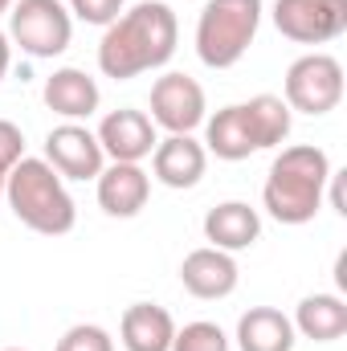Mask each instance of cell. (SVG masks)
Wrapping results in <instances>:
<instances>
[{
    "mask_svg": "<svg viewBox=\"0 0 347 351\" xmlns=\"http://www.w3.org/2000/svg\"><path fill=\"white\" fill-rule=\"evenodd\" d=\"M327 180H331V160L315 143H294L282 147L270 164L261 204L278 225H311L327 200Z\"/></svg>",
    "mask_w": 347,
    "mask_h": 351,
    "instance_id": "7a4b0ae2",
    "label": "cell"
},
{
    "mask_svg": "<svg viewBox=\"0 0 347 351\" xmlns=\"http://www.w3.org/2000/svg\"><path fill=\"white\" fill-rule=\"evenodd\" d=\"M4 176H8V172H0V200H4Z\"/></svg>",
    "mask_w": 347,
    "mask_h": 351,
    "instance_id": "4316f807",
    "label": "cell"
},
{
    "mask_svg": "<svg viewBox=\"0 0 347 351\" xmlns=\"http://www.w3.org/2000/svg\"><path fill=\"white\" fill-rule=\"evenodd\" d=\"M204 152L225 160V164H241L250 160L258 147V135L250 127V114H246V102H233V106H221L217 114L204 119Z\"/></svg>",
    "mask_w": 347,
    "mask_h": 351,
    "instance_id": "9a60e30c",
    "label": "cell"
},
{
    "mask_svg": "<svg viewBox=\"0 0 347 351\" xmlns=\"http://www.w3.org/2000/svg\"><path fill=\"white\" fill-rule=\"evenodd\" d=\"M180 282L192 298L200 302H217V298H229L241 282V269L237 258L225 254V250H213V245H200L192 250L184 262H180Z\"/></svg>",
    "mask_w": 347,
    "mask_h": 351,
    "instance_id": "8fae6325",
    "label": "cell"
},
{
    "mask_svg": "<svg viewBox=\"0 0 347 351\" xmlns=\"http://www.w3.org/2000/svg\"><path fill=\"white\" fill-rule=\"evenodd\" d=\"M261 0H204L196 16V58L208 70H233L261 29Z\"/></svg>",
    "mask_w": 347,
    "mask_h": 351,
    "instance_id": "277c9868",
    "label": "cell"
},
{
    "mask_svg": "<svg viewBox=\"0 0 347 351\" xmlns=\"http://www.w3.org/2000/svg\"><path fill=\"white\" fill-rule=\"evenodd\" d=\"M98 208L106 217L131 221L147 208L152 196V172H143V164H106L98 172Z\"/></svg>",
    "mask_w": 347,
    "mask_h": 351,
    "instance_id": "7c38bea8",
    "label": "cell"
},
{
    "mask_svg": "<svg viewBox=\"0 0 347 351\" xmlns=\"http://www.w3.org/2000/svg\"><path fill=\"white\" fill-rule=\"evenodd\" d=\"M53 351H115V339H110V331L98 327V323H74V327L58 339Z\"/></svg>",
    "mask_w": 347,
    "mask_h": 351,
    "instance_id": "7402d4cb",
    "label": "cell"
},
{
    "mask_svg": "<svg viewBox=\"0 0 347 351\" xmlns=\"http://www.w3.org/2000/svg\"><path fill=\"white\" fill-rule=\"evenodd\" d=\"M8 66H12V41H8V33L0 29V82H4V74H8Z\"/></svg>",
    "mask_w": 347,
    "mask_h": 351,
    "instance_id": "d4e9b609",
    "label": "cell"
},
{
    "mask_svg": "<svg viewBox=\"0 0 347 351\" xmlns=\"http://www.w3.org/2000/svg\"><path fill=\"white\" fill-rule=\"evenodd\" d=\"M246 114H250V127H254V135H258L261 152L286 143L290 123H294V110H290L278 94H254V98L246 102Z\"/></svg>",
    "mask_w": 347,
    "mask_h": 351,
    "instance_id": "ffe728a7",
    "label": "cell"
},
{
    "mask_svg": "<svg viewBox=\"0 0 347 351\" xmlns=\"http://www.w3.org/2000/svg\"><path fill=\"white\" fill-rule=\"evenodd\" d=\"M180 41V21H176L172 4L164 0H139L131 8H123L98 41V70L102 78L115 82H131L139 74L164 70L176 53Z\"/></svg>",
    "mask_w": 347,
    "mask_h": 351,
    "instance_id": "6da1fadb",
    "label": "cell"
},
{
    "mask_svg": "<svg viewBox=\"0 0 347 351\" xmlns=\"http://www.w3.org/2000/svg\"><path fill=\"white\" fill-rule=\"evenodd\" d=\"M62 180H98L106 168V156L98 147V135L86 123H62L45 135V156H41Z\"/></svg>",
    "mask_w": 347,
    "mask_h": 351,
    "instance_id": "30bf717a",
    "label": "cell"
},
{
    "mask_svg": "<svg viewBox=\"0 0 347 351\" xmlns=\"http://www.w3.org/2000/svg\"><path fill=\"white\" fill-rule=\"evenodd\" d=\"M156 127H164L168 135H192L196 127H204L208 119V102H204V86L192 74L168 70L164 78L152 82V114Z\"/></svg>",
    "mask_w": 347,
    "mask_h": 351,
    "instance_id": "ba28073f",
    "label": "cell"
},
{
    "mask_svg": "<svg viewBox=\"0 0 347 351\" xmlns=\"http://www.w3.org/2000/svg\"><path fill=\"white\" fill-rule=\"evenodd\" d=\"M294 323L278 306H250L237 319V348L241 351H294Z\"/></svg>",
    "mask_w": 347,
    "mask_h": 351,
    "instance_id": "d6986e66",
    "label": "cell"
},
{
    "mask_svg": "<svg viewBox=\"0 0 347 351\" xmlns=\"http://www.w3.org/2000/svg\"><path fill=\"white\" fill-rule=\"evenodd\" d=\"M282 102L298 114H331L339 102H344V66L339 58L315 49V53H302L290 62L286 70V82H282Z\"/></svg>",
    "mask_w": 347,
    "mask_h": 351,
    "instance_id": "8992f818",
    "label": "cell"
},
{
    "mask_svg": "<svg viewBox=\"0 0 347 351\" xmlns=\"http://www.w3.org/2000/svg\"><path fill=\"white\" fill-rule=\"evenodd\" d=\"M290 323H294V335L311 343H335L347 335V302L339 294H307Z\"/></svg>",
    "mask_w": 347,
    "mask_h": 351,
    "instance_id": "ac0fdd59",
    "label": "cell"
},
{
    "mask_svg": "<svg viewBox=\"0 0 347 351\" xmlns=\"http://www.w3.org/2000/svg\"><path fill=\"white\" fill-rule=\"evenodd\" d=\"M66 8H70L74 21H86V25L106 29V25L127 8V0H66Z\"/></svg>",
    "mask_w": 347,
    "mask_h": 351,
    "instance_id": "603a6c76",
    "label": "cell"
},
{
    "mask_svg": "<svg viewBox=\"0 0 347 351\" xmlns=\"http://www.w3.org/2000/svg\"><path fill=\"white\" fill-rule=\"evenodd\" d=\"M258 237H261V213L246 200H225V204L204 213V241L213 250L241 254V250L258 245Z\"/></svg>",
    "mask_w": 347,
    "mask_h": 351,
    "instance_id": "2e32d148",
    "label": "cell"
},
{
    "mask_svg": "<svg viewBox=\"0 0 347 351\" xmlns=\"http://www.w3.org/2000/svg\"><path fill=\"white\" fill-rule=\"evenodd\" d=\"M8 8H12V0H0V16H4V12H8Z\"/></svg>",
    "mask_w": 347,
    "mask_h": 351,
    "instance_id": "484cf974",
    "label": "cell"
},
{
    "mask_svg": "<svg viewBox=\"0 0 347 351\" xmlns=\"http://www.w3.org/2000/svg\"><path fill=\"white\" fill-rule=\"evenodd\" d=\"M4 204L12 208V217L41 233V237H62L78 225V204L66 188V180L53 172L41 156H25L16 160L4 176Z\"/></svg>",
    "mask_w": 347,
    "mask_h": 351,
    "instance_id": "3957f363",
    "label": "cell"
},
{
    "mask_svg": "<svg viewBox=\"0 0 347 351\" xmlns=\"http://www.w3.org/2000/svg\"><path fill=\"white\" fill-rule=\"evenodd\" d=\"M8 41L37 62L62 58L74 41V16H70L66 0H12Z\"/></svg>",
    "mask_w": 347,
    "mask_h": 351,
    "instance_id": "5b68a950",
    "label": "cell"
},
{
    "mask_svg": "<svg viewBox=\"0 0 347 351\" xmlns=\"http://www.w3.org/2000/svg\"><path fill=\"white\" fill-rule=\"evenodd\" d=\"M172 335L176 319L156 302H131L119 319V339L127 351H172Z\"/></svg>",
    "mask_w": 347,
    "mask_h": 351,
    "instance_id": "e0dca14e",
    "label": "cell"
},
{
    "mask_svg": "<svg viewBox=\"0 0 347 351\" xmlns=\"http://www.w3.org/2000/svg\"><path fill=\"white\" fill-rule=\"evenodd\" d=\"M156 131L160 127L147 119V110L123 106V110L102 114V123H98L94 135H98V147H102V156L110 164H143L156 152V143H160Z\"/></svg>",
    "mask_w": 347,
    "mask_h": 351,
    "instance_id": "9c48e42d",
    "label": "cell"
},
{
    "mask_svg": "<svg viewBox=\"0 0 347 351\" xmlns=\"http://www.w3.org/2000/svg\"><path fill=\"white\" fill-rule=\"evenodd\" d=\"M4 351H25V348H4Z\"/></svg>",
    "mask_w": 347,
    "mask_h": 351,
    "instance_id": "83f0119b",
    "label": "cell"
},
{
    "mask_svg": "<svg viewBox=\"0 0 347 351\" xmlns=\"http://www.w3.org/2000/svg\"><path fill=\"white\" fill-rule=\"evenodd\" d=\"M172 351H229V335H225L217 323H208V319H196V323H184V327H176Z\"/></svg>",
    "mask_w": 347,
    "mask_h": 351,
    "instance_id": "44dd1931",
    "label": "cell"
},
{
    "mask_svg": "<svg viewBox=\"0 0 347 351\" xmlns=\"http://www.w3.org/2000/svg\"><path fill=\"white\" fill-rule=\"evenodd\" d=\"M204 168H208V152H204V143L192 139V135H168V139H160L156 152H152V176H156L164 188H176V192L196 188V184L204 180Z\"/></svg>",
    "mask_w": 347,
    "mask_h": 351,
    "instance_id": "4fadbf2b",
    "label": "cell"
},
{
    "mask_svg": "<svg viewBox=\"0 0 347 351\" xmlns=\"http://www.w3.org/2000/svg\"><path fill=\"white\" fill-rule=\"evenodd\" d=\"M270 16L294 45H327L347 33V0H274Z\"/></svg>",
    "mask_w": 347,
    "mask_h": 351,
    "instance_id": "52a82bcc",
    "label": "cell"
},
{
    "mask_svg": "<svg viewBox=\"0 0 347 351\" xmlns=\"http://www.w3.org/2000/svg\"><path fill=\"white\" fill-rule=\"evenodd\" d=\"M41 98H45V106H49L53 114H62L66 123H82V119H90V114L102 106L98 82L90 78L86 70H78V66L53 70V74L45 78V86H41Z\"/></svg>",
    "mask_w": 347,
    "mask_h": 351,
    "instance_id": "5bb4252c",
    "label": "cell"
},
{
    "mask_svg": "<svg viewBox=\"0 0 347 351\" xmlns=\"http://www.w3.org/2000/svg\"><path fill=\"white\" fill-rule=\"evenodd\" d=\"M16 160H25V131L12 119H0V172H8Z\"/></svg>",
    "mask_w": 347,
    "mask_h": 351,
    "instance_id": "cb8c5ba5",
    "label": "cell"
}]
</instances>
